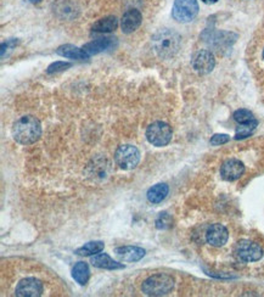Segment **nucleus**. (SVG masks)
<instances>
[{
    "label": "nucleus",
    "instance_id": "obj_4",
    "mask_svg": "<svg viewBox=\"0 0 264 297\" xmlns=\"http://www.w3.org/2000/svg\"><path fill=\"white\" fill-rule=\"evenodd\" d=\"M173 135V130L168 123L162 122V121H156L151 123L146 129V139L150 144L157 148L168 145L172 140Z\"/></svg>",
    "mask_w": 264,
    "mask_h": 297
},
{
    "label": "nucleus",
    "instance_id": "obj_9",
    "mask_svg": "<svg viewBox=\"0 0 264 297\" xmlns=\"http://www.w3.org/2000/svg\"><path fill=\"white\" fill-rule=\"evenodd\" d=\"M44 286L40 280L35 278H26L17 284L15 295L19 297H39L43 293Z\"/></svg>",
    "mask_w": 264,
    "mask_h": 297
},
{
    "label": "nucleus",
    "instance_id": "obj_30",
    "mask_svg": "<svg viewBox=\"0 0 264 297\" xmlns=\"http://www.w3.org/2000/svg\"><path fill=\"white\" fill-rule=\"evenodd\" d=\"M28 2H31L32 4H39V3L43 2V0H28Z\"/></svg>",
    "mask_w": 264,
    "mask_h": 297
},
{
    "label": "nucleus",
    "instance_id": "obj_13",
    "mask_svg": "<svg viewBox=\"0 0 264 297\" xmlns=\"http://www.w3.org/2000/svg\"><path fill=\"white\" fill-rule=\"evenodd\" d=\"M143 22V15L139 10L129 9L123 14L120 18V29L123 33L130 34L140 27Z\"/></svg>",
    "mask_w": 264,
    "mask_h": 297
},
{
    "label": "nucleus",
    "instance_id": "obj_1",
    "mask_svg": "<svg viewBox=\"0 0 264 297\" xmlns=\"http://www.w3.org/2000/svg\"><path fill=\"white\" fill-rule=\"evenodd\" d=\"M152 48L161 58H171L178 53L181 45V37L173 29H159L151 38Z\"/></svg>",
    "mask_w": 264,
    "mask_h": 297
},
{
    "label": "nucleus",
    "instance_id": "obj_28",
    "mask_svg": "<svg viewBox=\"0 0 264 297\" xmlns=\"http://www.w3.org/2000/svg\"><path fill=\"white\" fill-rule=\"evenodd\" d=\"M229 140H230V136L228 134H214L211 138V144L214 146L223 145V144H227Z\"/></svg>",
    "mask_w": 264,
    "mask_h": 297
},
{
    "label": "nucleus",
    "instance_id": "obj_16",
    "mask_svg": "<svg viewBox=\"0 0 264 297\" xmlns=\"http://www.w3.org/2000/svg\"><path fill=\"white\" fill-rule=\"evenodd\" d=\"M90 263L93 264L94 267L100 269H109V270H113V269H122L125 268L122 263L116 262L115 260H112L107 253H97L94 254L91 257Z\"/></svg>",
    "mask_w": 264,
    "mask_h": 297
},
{
    "label": "nucleus",
    "instance_id": "obj_20",
    "mask_svg": "<svg viewBox=\"0 0 264 297\" xmlns=\"http://www.w3.org/2000/svg\"><path fill=\"white\" fill-rule=\"evenodd\" d=\"M72 276L79 285H86L89 282L90 270L86 262H78L72 269Z\"/></svg>",
    "mask_w": 264,
    "mask_h": 297
},
{
    "label": "nucleus",
    "instance_id": "obj_12",
    "mask_svg": "<svg viewBox=\"0 0 264 297\" xmlns=\"http://www.w3.org/2000/svg\"><path fill=\"white\" fill-rule=\"evenodd\" d=\"M245 173V166L239 160L231 159L223 163L220 168V175L224 181L234 182L241 178V175Z\"/></svg>",
    "mask_w": 264,
    "mask_h": 297
},
{
    "label": "nucleus",
    "instance_id": "obj_21",
    "mask_svg": "<svg viewBox=\"0 0 264 297\" xmlns=\"http://www.w3.org/2000/svg\"><path fill=\"white\" fill-rule=\"evenodd\" d=\"M91 168L90 175H93L95 179H104L107 177L110 169V163L107 162L106 159H99L94 161L93 166H89Z\"/></svg>",
    "mask_w": 264,
    "mask_h": 297
},
{
    "label": "nucleus",
    "instance_id": "obj_10",
    "mask_svg": "<svg viewBox=\"0 0 264 297\" xmlns=\"http://www.w3.org/2000/svg\"><path fill=\"white\" fill-rule=\"evenodd\" d=\"M118 45V41L115 37H103L94 39L93 42H89L83 47V50L91 56V55H96L103 53V51L111 50L115 49Z\"/></svg>",
    "mask_w": 264,
    "mask_h": 297
},
{
    "label": "nucleus",
    "instance_id": "obj_24",
    "mask_svg": "<svg viewBox=\"0 0 264 297\" xmlns=\"http://www.w3.org/2000/svg\"><path fill=\"white\" fill-rule=\"evenodd\" d=\"M156 228L159 230H165V229H169L173 224V218L171 217V214H168L167 212H161L158 214V217L156 218Z\"/></svg>",
    "mask_w": 264,
    "mask_h": 297
},
{
    "label": "nucleus",
    "instance_id": "obj_17",
    "mask_svg": "<svg viewBox=\"0 0 264 297\" xmlns=\"http://www.w3.org/2000/svg\"><path fill=\"white\" fill-rule=\"evenodd\" d=\"M56 54L63 57L72 58V60H88V58L90 57L89 55L83 50V48L74 47L72 44L61 45L56 50Z\"/></svg>",
    "mask_w": 264,
    "mask_h": 297
},
{
    "label": "nucleus",
    "instance_id": "obj_29",
    "mask_svg": "<svg viewBox=\"0 0 264 297\" xmlns=\"http://www.w3.org/2000/svg\"><path fill=\"white\" fill-rule=\"evenodd\" d=\"M201 2L207 5H212V4H216V3H218V0H201Z\"/></svg>",
    "mask_w": 264,
    "mask_h": 297
},
{
    "label": "nucleus",
    "instance_id": "obj_8",
    "mask_svg": "<svg viewBox=\"0 0 264 297\" xmlns=\"http://www.w3.org/2000/svg\"><path fill=\"white\" fill-rule=\"evenodd\" d=\"M192 67L200 74H208L216 66V58L210 50H200L192 56Z\"/></svg>",
    "mask_w": 264,
    "mask_h": 297
},
{
    "label": "nucleus",
    "instance_id": "obj_25",
    "mask_svg": "<svg viewBox=\"0 0 264 297\" xmlns=\"http://www.w3.org/2000/svg\"><path fill=\"white\" fill-rule=\"evenodd\" d=\"M233 117H234V120H235L236 122L239 123V125L251 122V121L255 120V116H253V113L251 112L250 110H246V109L236 110L235 112H234Z\"/></svg>",
    "mask_w": 264,
    "mask_h": 297
},
{
    "label": "nucleus",
    "instance_id": "obj_7",
    "mask_svg": "<svg viewBox=\"0 0 264 297\" xmlns=\"http://www.w3.org/2000/svg\"><path fill=\"white\" fill-rule=\"evenodd\" d=\"M236 253L245 262H257L263 257V249L253 241L242 240L237 244Z\"/></svg>",
    "mask_w": 264,
    "mask_h": 297
},
{
    "label": "nucleus",
    "instance_id": "obj_15",
    "mask_svg": "<svg viewBox=\"0 0 264 297\" xmlns=\"http://www.w3.org/2000/svg\"><path fill=\"white\" fill-rule=\"evenodd\" d=\"M116 256L122 262H138L145 256V250L138 246H120L115 249Z\"/></svg>",
    "mask_w": 264,
    "mask_h": 297
},
{
    "label": "nucleus",
    "instance_id": "obj_27",
    "mask_svg": "<svg viewBox=\"0 0 264 297\" xmlns=\"http://www.w3.org/2000/svg\"><path fill=\"white\" fill-rule=\"evenodd\" d=\"M17 44L18 39H9V41L4 42V43L2 44V58H5V56H8L9 53H11Z\"/></svg>",
    "mask_w": 264,
    "mask_h": 297
},
{
    "label": "nucleus",
    "instance_id": "obj_3",
    "mask_svg": "<svg viewBox=\"0 0 264 297\" xmlns=\"http://www.w3.org/2000/svg\"><path fill=\"white\" fill-rule=\"evenodd\" d=\"M174 288V279L165 273L155 274L149 276L143 283L141 290L148 296H165L168 295Z\"/></svg>",
    "mask_w": 264,
    "mask_h": 297
},
{
    "label": "nucleus",
    "instance_id": "obj_31",
    "mask_svg": "<svg viewBox=\"0 0 264 297\" xmlns=\"http://www.w3.org/2000/svg\"><path fill=\"white\" fill-rule=\"evenodd\" d=\"M263 58H264V50H263Z\"/></svg>",
    "mask_w": 264,
    "mask_h": 297
},
{
    "label": "nucleus",
    "instance_id": "obj_23",
    "mask_svg": "<svg viewBox=\"0 0 264 297\" xmlns=\"http://www.w3.org/2000/svg\"><path fill=\"white\" fill-rule=\"evenodd\" d=\"M257 126H258V122H257L256 120L251 121V122L242 123V125H240V126L236 128L235 139H236V140H240V139L249 138V136L252 135V133L255 132L256 128H257Z\"/></svg>",
    "mask_w": 264,
    "mask_h": 297
},
{
    "label": "nucleus",
    "instance_id": "obj_14",
    "mask_svg": "<svg viewBox=\"0 0 264 297\" xmlns=\"http://www.w3.org/2000/svg\"><path fill=\"white\" fill-rule=\"evenodd\" d=\"M229 239V233L224 225L212 224L206 231L207 243L214 247L224 246Z\"/></svg>",
    "mask_w": 264,
    "mask_h": 297
},
{
    "label": "nucleus",
    "instance_id": "obj_11",
    "mask_svg": "<svg viewBox=\"0 0 264 297\" xmlns=\"http://www.w3.org/2000/svg\"><path fill=\"white\" fill-rule=\"evenodd\" d=\"M205 41L212 47L220 49V48H228L231 44L235 43L237 35L231 33V32H206L205 33Z\"/></svg>",
    "mask_w": 264,
    "mask_h": 297
},
{
    "label": "nucleus",
    "instance_id": "obj_5",
    "mask_svg": "<svg viewBox=\"0 0 264 297\" xmlns=\"http://www.w3.org/2000/svg\"><path fill=\"white\" fill-rule=\"evenodd\" d=\"M198 14L197 0H174L172 8V17L180 24H188Z\"/></svg>",
    "mask_w": 264,
    "mask_h": 297
},
{
    "label": "nucleus",
    "instance_id": "obj_18",
    "mask_svg": "<svg viewBox=\"0 0 264 297\" xmlns=\"http://www.w3.org/2000/svg\"><path fill=\"white\" fill-rule=\"evenodd\" d=\"M117 27H118V19L116 16H106V17L97 19L91 29L96 33H111L116 31Z\"/></svg>",
    "mask_w": 264,
    "mask_h": 297
},
{
    "label": "nucleus",
    "instance_id": "obj_2",
    "mask_svg": "<svg viewBox=\"0 0 264 297\" xmlns=\"http://www.w3.org/2000/svg\"><path fill=\"white\" fill-rule=\"evenodd\" d=\"M42 135L40 122L35 117L22 116L12 126V136L18 144L31 145L38 142Z\"/></svg>",
    "mask_w": 264,
    "mask_h": 297
},
{
    "label": "nucleus",
    "instance_id": "obj_6",
    "mask_svg": "<svg viewBox=\"0 0 264 297\" xmlns=\"http://www.w3.org/2000/svg\"><path fill=\"white\" fill-rule=\"evenodd\" d=\"M115 161L119 168L129 171V169L135 168L139 165L140 151L134 145H120L116 150Z\"/></svg>",
    "mask_w": 264,
    "mask_h": 297
},
{
    "label": "nucleus",
    "instance_id": "obj_26",
    "mask_svg": "<svg viewBox=\"0 0 264 297\" xmlns=\"http://www.w3.org/2000/svg\"><path fill=\"white\" fill-rule=\"evenodd\" d=\"M72 66L71 63H65V61H56V63H53L51 65H49V67L47 68V73L48 74H53L57 72H63V71H66Z\"/></svg>",
    "mask_w": 264,
    "mask_h": 297
},
{
    "label": "nucleus",
    "instance_id": "obj_19",
    "mask_svg": "<svg viewBox=\"0 0 264 297\" xmlns=\"http://www.w3.org/2000/svg\"><path fill=\"white\" fill-rule=\"evenodd\" d=\"M168 192V185L165 184V183H159V184H156L149 189L146 197H148L149 202H151V204H159V202H162L167 197Z\"/></svg>",
    "mask_w": 264,
    "mask_h": 297
},
{
    "label": "nucleus",
    "instance_id": "obj_22",
    "mask_svg": "<svg viewBox=\"0 0 264 297\" xmlns=\"http://www.w3.org/2000/svg\"><path fill=\"white\" fill-rule=\"evenodd\" d=\"M105 247V244L103 241H90L87 243L84 246L79 247L76 250V253L79 256H93V254H97Z\"/></svg>",
    "mask_w": 264,
    "mask_h": 297
}]
</instances>
